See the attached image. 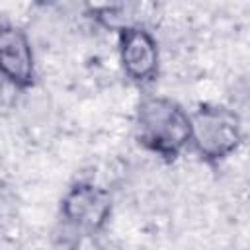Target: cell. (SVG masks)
I'll use <instances>...</instances> for the list:
<instances>
[{
  "instance_id": "277c9868",
  "label": "cell",
  "mask_w": 250,
  "mask_h": 250,
  "mask_svg": "<svg viewBox=\"0 0 250 250\" xmlns=\"http://www.w3.org/2000/svg\"><path fill=\"white\" fill-rule=\"evenodd\" d=\"M119 59L125 74L139 84L150 82L158 74V43L143 25H131L117 31Z\"/></svg>"
},
{
  "instance_id": "7a4b0ae2",
  "label": "cell",
  "mask_w": 250,
  "mask_h": 250,
  "mask_svg": "<svg viewBox=\"0 0 250 250\" xmlns=\"http://www.w3.org/2000/svg\"><path fill=\"white\" fill-rule=\"evenodd\" d=\"M191 139L197 154L207 162L229 158L242 143L240 117L223 105H201L189 115Z\"/></svg>"
},
{
  "instance_id": "52a82bcc",
  "label": "cell",
  "mask_w": 250,
  "mask_h": 250,
  "mask_svg": "<svg viewBox=\"0 0 250 250\" xmlns=\"http://www.w3.org/2000/svg\"><path fill=\"white\" fill-rule=\"evenodd\" d=\"M70 250H107V248L96 238V234H80Z\"/></svg>"
},
{
  "instance_id": "3957f363",
  "label": "cell",
  "mask_w": 250,
  "mask_h": 250,
  "mask_svg": "<svg viewBox=\"0 0 250 250\" xmlns=\"http://www.w3.org/2000/svg\"><path fill=\"white\" fill-rule=\"evenodd\" d=\"M111 193L92 182L74 184L61 201V213L80 234L100 232L111 215Z\"/></svg>"
},
{
  "instance_id": "6da1fadb",
  "label": "cell",
  "mask_w": 250,
  "mask_h": 250,
  "mask_svg": "<svg viewBox=\"0 0 250 250\" xmlns=\"http://www.w3.org/2000/svg\"><path fill=\"white\" fill-rule=\"evenodd\" d=\"M137 141L152 154L172 162L189 145L191 123L184 107L164 96L145 98L135 115Z\"/></svg>"
},
{
  "instance_id": "5b68a950",
  "label": "cell",
  "mask_w": 250,
  "mask_h": 250,
  "mask_svg": "<svg viewBox=\"0 0 250 250\" xmlns=\"http://www.w3.org/2000/svg\"><path fill=\"white\" fill-rule=\"evenodd\" d=\"M0 76L20 90L33 86L35 82L31 43L25 31L10 23H0Z\"/></svg>"
},
{
  "instance_id": "8992f818",
  "label": "cell",
  "mask_w": 250,
  "mask_h": 250,
  "mask_svg": "<svg viewBox=\"0 0 250 250\" xmlns=\"http://www.w3.org/2000/svg\"><path fill=\"white\" fill-rule=\"evenodd\" d=\"M14 213H16L14 197H12L10 189H8V186L0 180V229L14 219Z\"/></svg>"
}]
</instances>
